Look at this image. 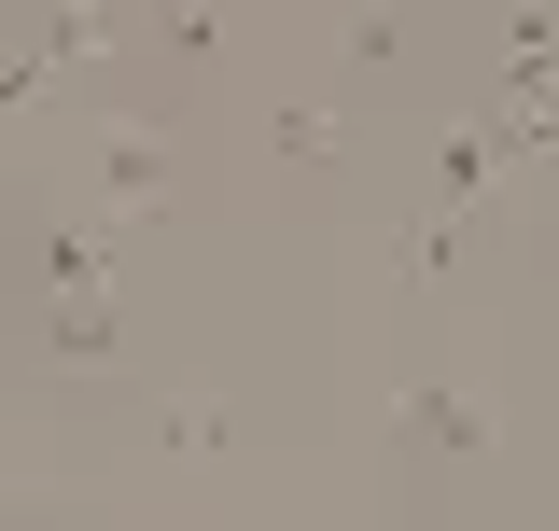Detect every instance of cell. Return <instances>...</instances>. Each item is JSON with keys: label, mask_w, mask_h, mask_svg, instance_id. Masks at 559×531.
Instances as JSON below:
<instances>
[{"label": "cell", "mask_w": 559, "mask_h": 531, "mask_svg": "<svg viewBox=\"0 0 559 531\" xmlns=\"http://www.w3.org/2000/svg\"><path fill=\"white\" fill-rule=\"evenodd\" d=\"M406 434H433V448H489L476 405H448V392H406Z\"/></svg>", "instance_id": "6da1fadb"}]
</instances>
